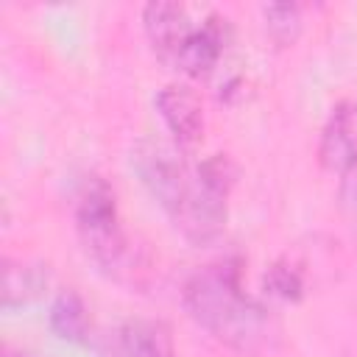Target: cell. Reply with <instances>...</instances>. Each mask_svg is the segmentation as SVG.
Returning <instances> with one entry per match:
<instances>
[{
    "label": "cell",
    "instance_id": "6da1fadb",
    "mask_svg": "<svg viewBox=\"0 0 357 357\" xmlns=\"http://www.w3.org/2000/svg\"><path fill=\"white\" fill-rule=\"evenodd\" d=\"M131 170L165 209L176 231L190 243H209L226 226V198L234 184L229 156L192 162L181 145L162 137H139L128 151Z\"/></svg>",
    "mask_w": 357,
    "mask_h": 357
},
{
    "label": "cell",
    "instance_id": "7a4b0ae2",
    "mask_svg": "<svg viewBox=\"0 0 357 357\" xmlns=\"http://www.w3.org/2000/svg\"><path fill=\"white\" fill-rule=\"evenodd\" d=\"M181 304L201 329L240 354H271L282 340L279 318L243 287L240 268L231 259L198 268L184 282Z\"/></svg>",
    "mask_w": 357,
    "mask_h": 357
},
{
    "label": "cell",
    "instance_id": "3957f363",
    "mask_svg": "<svg viewBox=\"0 0 357 357\" xmlns=\"http://www.w3.org/2000/svg\"><path fill=\"white\" fill-rule=\"evenodd\" d=\"M142 28L153 53L187 78L209 75L231 45V20L220 11H204L198 20L190 6L156 0L142 8Z\"/></svg>",
    "mask_w": 357,
    "mask_h": 357
},
{
    "label": "cell",
    "instance_id": "277c9868",
    "mask_svg": "<svg viewBox=\"0 0 357 357\" xmlns=\"http://www.w3.org/2000/svg\"><path fill=\"white\" fill-rule=\"evenodd\" d=\"M75 229L81 237V245L92 262L106 271L109 276H123L131 268V248L128 237L120 223L117 198L106 178L86 176L78 198H75Z\"/></svg>",
    "mask_w": 357,
    "mask_h": 357
},
{
    "label": "cell",
    "instance_id": "5b68a950",
    "mask_svg": "<svg viewBox=\"0 0 357 357\" xmlns=\"http://www.w3.org/2000/svg\"><path fill=\"white\" fill-rule=\"evenodd\" d=\"M318 162L337 176L357 167V100H340L329 112L318 139Z\"/></svg>",
    "mask_w": 357,
    "mask_h": 357
},
{
    "label": "cell",
    "instance_id": "8992f818",
    "mask_svg": "<svg viewBox=\"0 0 357 357\" xmlns=\"http://www.w3.org/2000/svg\"><path fill=\"white\" fill-rule=\"evenodd\" d=\"M156 109H159V117H162V123L170 131L176 145L190 148V145L201 142L206 120H204L201 95L192 86H187V84L162 86L156 92Z\"/></svg>",
    "mask_w": 357,
    "mask_h": 357
},
{
    "label": "cell",
    "instance_id": "52a82bcc",
    "mask_svg": "<svg viewBox=\"0 0 357 357\" xmlns=\"http://www.w3.org/2000/svg\"><path fill=\"white\" fill-rule=\"evenodd\" d=\"M112 357H176L173 329L159 318H131L117 326Z\"/></svg>",
    "mask_w": 357,
    "mask_h": 357
},
{
    "label": "cell",
    "instance_id": "ba28073f",
    "mask_svg": "<svg viewBox=\"0 0 357 357\" xmlns=\"http://www.w3.org/2000/svg\"><path fill=\"white\" fill-rule=\"evenodd\" d=\"M47 282H50L47 265L6 257L3 259V310H14L39 298Z\"/></svg>",
    "mask_w": 357,
    "mask_h": 357
},
{
    "label": "cell",
    "instance_id": "9c48e42d",
    "mask_svg": "<svg viewBox=\"0 0 357 357\" xmlns=\"http://www.w3.org/2000/svg\"><path fill=\"white\" fill-rule=\"evenodd\" d=\"M50 329L70 343H86L89 337V312L84 298L75 290H61L53 304H50V315H47Z\"/></svg>",
    "mask_w": 357,
    "mask_h": 357
},
{
    "label": "cell",
    "instance_id": "30bf717a",
    "mask_svg": "<svg viewBox=\"0 0 357 357\" xmlns=\"http://www.w3.org/2000/svg\"><path fill=\"white\" fill-rule=\"evenodd\" d=\"M262 17H265V28L276 45L287 47L298 39L301 8L296 3H268V6H262Z\"/></svg>",
    "mask_w": 357,
    "mask_h": 357
},
{
    "label": "cell",
    "instance_id": "8fae6325",
    "mask_svg": "<svg viewBox=\"0 0 357 357\" xmlns=\"http://www.w3.org/2000/svg\"><path fill=\"white\" fill-rule=\"evenodd\" d=\"M265 290L282 301H296L304 293V276L293 262L279 259L265 273Z\"/></svg>",
    "mask_w": 357,
    "mask_h": 357
},
{
    "label": "cell",
    "instance_id": "7c38bea8",
    "mask_svg": "<svg viewBox=\"0 0 357 357\" xmlns=\"http://www.w3.org/2000/svg\"><path fill=\"white\" fill-rule=\"evenodd\" d=\"M337 209L343 220L357 231V167L346 170L337 184Z\"/></svg>",
    "mask_w": 357,
    "mask_h": 357
},
{
    "label": "cell",
    "instance_id": "4fadbf2b",
    "mask_svg": "<svg viewBox=\"0 0 357 357\" xmlns=\"http://www.w3.org/2000/svg\"><path fill=\"white\" fill-rule=\"evenodd\" d=\"M6 357H28V354H11V351H6Z\"/></svg>",
    "mask_w": 357,
    "mask_h": 357
}]
</instances>
